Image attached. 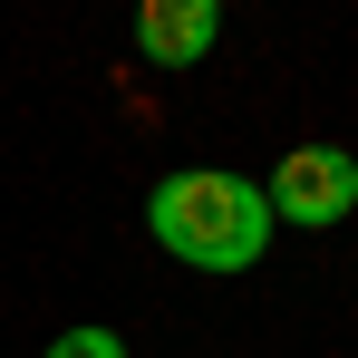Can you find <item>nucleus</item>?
Masks as SVG:
<instances>
[{
	"label": "nucleus",
	"mask_w": 358,
	"mask_h": 358,
	"mask_svg": "<svg viewBox=\"0 0 358 358\" xmlns=\"http://www.w3.org/2000/svg\"><path fill=\"white\" fill-rule=\"evenodd\" d=\"M145 233L184 271H252L271 252V194L252 175H223V165H184L145 194Z\"/></svg>",
	"instance_id": "obj_1"
},
{
	"label": "nucleus",
	"mask_w": 358,
	"mask_h": 358,
	"mask_svg": "<svg viewBox=\"0 0 358 358\" xmlns=\"http://www.w3.org/2000/svg\"><path fill=\"white\" fill-rule=\"evenodd\" d=\"M271 223H300V233H329V223H349L358 213V155L349 145H291L281 165H271Z\"/></svg>",
	"instance_id": "obj_2"
},
{
	"label": "nucleus",
	"mask_w": 358,
	"mask_h": 358,
	"mask_svg": "<svg viewBox=\"0 0 358 358\" xmlns=\"http://www.w3.org/2000/svg\"><path fill=\"white\" fill-rule=\"evenodd\" d=\"M213 39H223V10L213 0H145L136 10V59L145 68H194Z\"/></svg>",
	"instance_id": "obj_3"
},
{
	"label": "nucleus",
	"mask_w": 358,
	"mask_h": 358,
	"mask_svg": "<svg viewBox=\"0 0 358 358\" xmlns=\"http://www.w3.org/2000/svg\"><path fill=\"white\" fill-rule=\"evenodd\" d=\"M49 358H126V339H117V329H59Z\"/></svg>",
	"instance_id": "obj_4"
}]
</instances>
